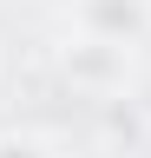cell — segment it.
<instances>
[{"mask_svg":"<svg viewBox=\"0 0 151 158\" xmlns=\"http://www.w3.org/2000/svg\"><path fill=\"white\" fill-rule=\"evenodd\" d=\"M59 66L66 79L79 92H125V79H131V46H112V40H92V33H72L66 46H59Z\"/></svg>","mask_w":151,"mask_h":158,"instance_id":"6da1fadb","label":"cell"},{"mask_svg":"<svg viewBox=\"0 0 151 158\" xmlns=\"http://www.w3.org/2000/svg\"><path fill=\"white\" fill-rule=\"evenodd\" d=\"M72 33L112 40V46H145L151 40V0H72Z\"/></svg>","mask_w":151,"mask_h":158,"instance_id":"7a4b0ae2","label":"cell"},{"mask_svg":"<svg viewBox=\"0 0 151 158\" xmlns=\"http://www.w3.org/2000/svg\"><path fill=\"white\" fill-rule=\"evenodd\" d=\"M0 158H53L40 132H0Z\"/></svg>","mask_w":151,"mask_h":158,"instance_id":"3957f363","label":"cell"},{"mask_svg":"<svg viewBox=\"0 0 151 158\" xmlns=\"http://www.w3.org/2000/svg\"><path fill=\"white\" fill-rule=\"evenodd\" d=\"M131 106H138V112H145V118H151V73H145V79H138V86H131Z\"/></svg>","mask_w":151,"mask_h":158,"instance_id":"277c9868","label":"cell"}]
</instances>
